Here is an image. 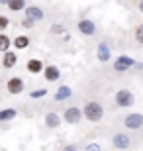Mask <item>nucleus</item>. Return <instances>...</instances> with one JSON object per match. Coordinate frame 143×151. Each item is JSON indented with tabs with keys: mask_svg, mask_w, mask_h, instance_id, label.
I'll use <instances>...</instances> for the list:
<instances>
[{
	"mask_svg": "<svg viewBox=\"0 0 143 151\" xmlns=\"http://www.w3.org/2000/svg\"><path fill=\"white\" fill-rule=\"evenodd\" d=\"M83 116L86 118L88 122L96 124V122H100V120L104 118V106H102L98 100H88L86 104H84V108H83Z\"/></svg>",
	"mask_w": 143,
	"mask_h": 151,
	"instance_id": "nucleus-1",
	"label": "nucleus"
},
{
	"mask_svg": "<svg viewBox=\"0 0 143 151\" xmlns=\"http://www.w3.org/2000/svg\"><path fill=\"white\" fill-rule=\"evenodd\" d=\"M114 102H116V106H118V108H129V106H133V102H135V96H133L132 90L121 88V90H118V92H116Z\"/></svg>",
	"mask_w": 143,
	"mask_h": 151,
	"instance_id": "nucleus-2",
	"label": "nucleus"
},
{
	"mask_svg": "<svg viewBox=\"0 0 143 151\" xmlns=\"http://www.w3.org/2000/svg\"><path fill=\"white\" fill-rule=\"evenodd\" d=\"M135 59L129 55H120V57H116V61H114V69H116V73H126V71H129V69L135 67Z\"/></svg>",
	"mask_w": 143,
	"mask_h": 151,
	"instance_id": "nucleus-3",
	"label": "nucleus"
},
{
	"mask_svg": "<svg viewBox=\"0 0 143 151\" xmlns=\"http://www.w3.org/2000/svg\"><path fill=\"white\" fill-rule=\"evenodd\" d=\"M63 120H65V124H69V126H77L80 120H83V110L78 106H69L63 112Z\"/></svg>",
	"mask_w": 143,
	"mask_h": 151,
	"instance_id": "nucleus-4",
	"label": "nucleus"
},
{
	"mask_svg": "<svg viewBox=\"0 0 143 151\" xmlns=\"http://www.w3.org/2000/svg\"><path fill=\"white\" fill-rule=\"evenodd\" d=\"M124 126L126 129H141L143 128V114L139 112H132L124 118Z\"/></svg>",
	"mask_w": 143,
	"mask_h": 151,
	"instance_id": "nucleus-5",
	"label": "nucleus"
},
{
	"mask_svg": "<svg viewBox=\"0 0 143 151\" xmlns=\"http://www.w3.org/2000/svg\"><path fill=\"white\" fill-rule=\"evenodd\" d=\"M77 29L83 35H86V37H90V35H94L96 34V24L92 22V20H88V18H83V20H78V24H77Z\"/></svg>",
	"mask_w": 143,
	"mask_h": 151,
	"instance_id": "nucleus-6",
	"label": "nucleus"
},
{
	"mask_svg": "<svg viewBox=\"0 0 143 151\" xmlns=\"http://www.w3.org/2000/svg\"><path fill=\"white\" fill-rule=\"evenodd\" d=\"M112 145L116 147V149H129L132 147V137L127 134H124V132H120V134H116L114 137H112Z\"/></svg>",
	"mask_w": 143,
	"mask_h": 151,
	"instance_id": "nucleus-7",
	"label": "nucleus"
},
{
	"mask_svg": "<svg viewBox=\"0 0 143 151\" xmlns=\"http://www.w3.org/2000/svg\"><path fill=\"white\" fill-rule=\"evenodd\" d=\"M24 88H26V84L20 77H12L8 78V83H6V90L10 92V94H22Z\"/></svg>",
	"mask_w": 143,
	"mask_h": 151,
	"instance_id": "nucleus-8",
	"label": "nucleus"
},
{
	"mask_svg": "<svg viewBox=\"0 0 143 151\" xmlns=\"http://www.w3.org/2000/svg\"><path fill=\"white\" fill-rule=\"evenodd\" d=\"M24 14H26V18H29L33 22H41L45 18V12L41 10L39 6H26V8H24Z\"/></svg>",
	"mask_w": 143,
	"mask_h": 151,
	"instance_id": "nucleus-9",
	"label": "nucleus"
},
{
	"mask_svg": "<svg viewBox=\"0 0 143 151\" xmlns=\"http://www.w3.org/2000/svg\"><path fill=\"white\" fill-rule=\"evenodd\" d=\"M96 57H98V61L100 63H108L112 59V51L110 47H108V43H98V47H96Z\"/></svg>",
	"mask_w": 143,
	"mask_h": 151,
	"instance_id": "nucleus-10",
	"label": "nucleus"
},
{
	"mask_svg": "<svg viewBox=\"0 0 143 151\" xmlns=\"http://www.w3.org/2000/svg\"><path fill=\"white\" fill-rule=\"evenodd\" d=\"M43 77H45L47 83H55V81H59L61 78L59 67H55V65H47V67H43Z\"/></svg>",
	"mask_w": 143,
	"mask_h": 151,
	"instance_id": "nucleus-11",
	"label": "nucleus"
},
{
	"mask_svg": "<svg viewBox=\"0 0 143 151\" xmlns=\"http://www.w3.org/2000/svg\"><path fill=\"white\" fill-rule=\"evenodd\" d=\"M18 63V55L14 53V51H4V57H2V67L4 69H14Z\"/></svg>",
	"mask_w": 143,
	"mask_h": 151,
	"instance_id": "nucleus-12",
	"label": "nucleus"
},
{
	"mask_svg": "<svg viewBox=\"0 0 143 151\" xmlns=\"http://www.w3.org/2000/svg\"><path fill=\"white\" fill-rule=\"evenodd\" d=\"M45 126L49 129H57L61 126V116L57 112H47L45 114Z\"/></svg>",
	"mask_w": 143,
	"mask_h": 151,
	"instance_id": "nucleus-13",
	"label": "nucleus"
},
{
	"mask_svg": "<svg viewBox=\"0 0 143 151\" xmlns=\"http://www.w3.org/2000/svg\"><path fill=\"white\" fill-rule=\"evenodd\" d=\"M43 61H39V59H28V63H26V69H28L32 75H39L43 73Z\"/></svg>",
	"mask_w": 143,
	"mask_h": 151,
	"instance_id": "nucleus-14",
	"label": "nucleus"
},
{
	"mask_svg": "<svg viewBox=\"0 0 143 151\" xmlns=\"http://www.w3.org/2000/svg\"><path fill=\"white\" fill-rule=\"evenodd\" d=\"M73 96V88L71 86H67V84H61L59 88H57V92H55V98L57 102H63V100H67V98H71Z\"/></svg>",
	"mask_w": 143,
	"mask_h": 151,
	"instance_id": "nucleus-15",
	"label": "nucleus"
},
{
	"mask_svg": "<svg viewBox=\"0 0 143 151\" xmlns=\"http://www.w3.org/2000/svg\"><path fill=\"white\" fill-rule=\"evenodd\" d=\"M14 47H16L18 51L29 47V37L28 35H16V37H14Z\"/></svg>",
	"mask_w": 143,
	"mask_h": 151,
	"instance_id": "nucleus-16",
	"label": "nucleus"
},
{
	"mask_svg": "<svg viewBox=\"0 0 143 151\" xmlns=\"http://www.w3.org/2000/svg\"><path fill=\"white\" fill-rule=\"evenodd\" d=\"M8 10H12V12H22L26 6H28V2L26 0H8Z\"/></svg>",
	"mask_w": 143,
	"mask_h": 151,
	"instance_id": "nucleus-17",
	"label": "nucleus"
},
{
	"mask_svg": "<svg viewBox=\"0 0 143 151\" xmlns=\"http://www.w3.org/2000/svg\"><path fill=\"white\" fill-rule=\"evenodd\" d=\"M18 116V112L14 108H4V110H0V122H10L14 118Z\"/></svg>",
	"mask_w": 143,
	"mask_h": 151,
	"instance_id": "nucleus-18",
	"label": "nucleus"
},
{
	"mask_svg": "<svg viewBox=\"0 0 143 151\" xmlns=\"http://www.w3.org/2000/svg\"><path fill=\"white\" fill-rule=\"evenodd\" d=\"M10 45H12V39L8 37L4 32H0V51H2V53L8 51V49H10Z\"/></svg>",
	"mask_w": 143,
	"mask_h": 151,
	"instance_id": "nucleus-19",
	"label": "nucleus"
},
{
	"mask_svg": "<svg viewBox=\"0 0 143 151\" xmlns=\"http://www.w3.org/2000/svg\"><path fill=\"white\" fill-rule=\"evenodd\" d=\"M51 34L53 35H67V29H65V26H61V24H53V26H51Z\"/></svg>",
	"mask_w": 143,
	"mask_h": 151,
	"instance_id": "nucleus-20",
	"label": "nucleus"
},
{
	"mask_svg": "<svg viewBox=\"0 0 143 151\" xmlns=\"http://www.w3.org/2000/svg\"><path fill=\"white\" fill-rule=\"evenodd\" d=\"M133 35H135V41H137L139 45H143V24H139L137 28H135Z\"/></svg>",
	"mask_w": 143,
	"mask_h": 151,
	"instance_id": "nucleus-21",
	"label": "nucleus"
},
{
	"mask_svg": "<svg viewBox=\"0 0 143 151\" xmlns=\"http://www.w3.org/2000/svg\"><path fill=\"white\" fill-rule=\"evenodd\" d=\"M45 94H47L45 88H37V90H32V92H29V98H43Z\"/></svg>",
	"mask_w": 143,
	"mask_h": 151,
	"instance_id": "nucleus-22",
	"label": "nucleus"
},
{
	"mask_svg": "<svg viewBox=\"0 0 143 151\" xmlns=\"http://www.w3.org/2000/svg\"><path fill=\"white\" fill-rule=\"evenodd\" d=\"M8 26H10V20H8L6 16H0V32H6Z\"/></svg>",
	"mask_w": 143,
	"mask_h": 151,
	"instance_id": "nucleus-23",
	"label": "nucleus"
},
{
	"mask_svg": "<svg viewBox=\"0 0 143 151\" xmlns=\"http://www.w3.org/2000/svg\"><path fill=\"white\" fill-rule=\"evenodd\" d=\"M33 26H35V22H33V20H29V18H24V20H22V28L24 29H32Z\"/></svg>",
	"mask_w": 143,
	"mask_h": 151,
	"instance_id": "nucleus-24",
	"label": "nucleus"
},
{
	"mask_svg": "<svg viewBox=\"0 0 143 151\" xmlns=\"http://www.w3.org/2000/svg\"><path fill=\"white\" fill-rule=\"evenodd\" d=\"M98 149H100V145H98V143H90V145L86 147V151H98Z\"/></svg>",
	"mask_w": 143,
	"mask_h": 151,
	"instance_id": "nucleus-25",
	"label": "nucleus"
},
{
	"mask_svg": "<svg viewBox=\"0 0 143 151\" xmlns=\"http://www.w3.org/2000/svg\"><path fill=\"white\" fill-rule=\"evenodd\" d=\"M63 151H78V147L77 145H67V147H63Z\"/></svg>",
	"mask_w": 143,
	"mask_h": 151,
	"instance_id": "nucleus-26",
	"label": "nucleus"
},
{
	"mask_svg": "<svg viewBox=\"0 0 143 151\" xmlns=\"http://www.w3.org/2000/svg\"><path fill=\"white\" fill-rule=\"evenodd\" d=\"M137 8H139V12L143 14V0H139V4H137Z\"/></svg>",
	"mask_w": 143,
	"mask_h": 151,
	"instance_id": "nucleus-27",
	"label": "nucleus"
},
{
	"mask_svg": "<svg viewBox=\"0 0 143 151\" xmlns=\"http://www.w3.org/2000/svg\"><path fill=\"white\" fill-rule=\"evenodd\" d=\"M0 4H8V0H0Z\"/></svg>",
	"mask_w": 143,
	"mask_h": 151,
	"instance_id": "nucleus-28",
	"label": "nucleus"
},
{
	"mask_svg": "<svg viewBox=\"0 0 143 151\" xmlns=\"http://www.w3.org/2000/svg\"><path fill=\"white\" fill-rule=\"evenodd\" d=\"M98 151H100V149H98Z\"/></svg>",
	"mask_w": 143,
	"mask_h": 151,
	"instance_id": "nucleus-29",
	"label": "nucleus"
}]
</instances>
